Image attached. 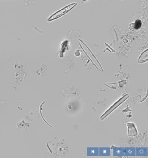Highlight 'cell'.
<instances>
[{
    "instance_id": "cell-1",
    "label": "cell",
    "mask_w": 148,
    "mask_h": 158,
    "mask_svg": "<svg viewBox=\"0 0 148 158\" xmlns=\"http://www.w3.org/2000/svg\"><path fill=\"white\" fill-rule=\"evenodd\" d=\"M128 98V95H127V94H126L125 96H123V97H122L120 99H119L116 103H114L112 106H111V107H110V108L101 117V120H104V119L106 117L108 116L110 114V113L112 112L114 110H115V109L117 108L120 105H121V104H122L123 102H124L125 100H127Z\"/></svg>"
},
{
    "instance_id": "cell-8",
    "label": "cell",
    "mask_w": 148,
    "mask_h": 158,
    "mask_svg": "<svg viewBox=\"0 0 148 158\" xmlns=\"http://www.w3.org/2000/svg\"></svg>"
},
{
    "instance_id": "cell-5",
    "label": "cell",
    "mask_w": 148,
    "mask_h": 158,
    "mask_svg": "<svg viewBox=\"0 0 148 158\" xmlns=\"http://www.w3.org/2000/svg\"><path fill=\"white\" fill-rule=\"evenodd\" d=\"M136 156H148V148L146 147L136 148Z\"/></svg>"
},
{
    "instance_id": "cell-4",
    "label": "cell",
    "mask_w": 148,
    "mask_h": 158,
    "mask_svg": "<svg viewBox=\"0 0 148 158\" xmlns=\"http://www.w3.org/2000/svg\"><path fill=\"white\" fill-rule=\"evenodd\" d=\"M124 156L126 157H131L136 156L135 147H126L124 148Z\"/></svg>"
},
{
    "instance_id": "cell-7",
    "label": "cell",
    "mask_w": 148,
    "mask_h": 158,
    "mask_svg": "<svg viewBox=\"0 0 148 158\" xmlns=\"http://www.w3.org/2000/svg\"><path fill=\"white\" fill-rule=\"evenodd\" d=\"M111 148L106 147V148H100V156H110Z\"/></svg>"
},
{
    "instance_id": "cell-6",
    "label": "cell",
    "mask_w": 148,
    "mask_h": 158,
    "mask_svg": "<svg viewBox=\"0 0 148 158\" xmlns=\"http://www.w3.org/2000/svg\"><path fill=\"white\" fill-rule=\"evenodd\" d=\"M147 61H148V49L144 51L140 55L138 62L139 63H142Z\"/></svg>"
},
{
    "instance_id": "cell-2",
    "label": "cell",
    "mask_w": 148,
    "mask_h": 158,
    "mask_svg": "<svg viewBox=\"0 0 148 158\" xmlns=\"http://www.w3.org/2000/svg\"><path fill=\"white\" fill-rule=\"evenodd\" d=\"M128 127V136H136L138 135V131L136 129V125L132 123H127Z\"/></svg>"
},
{
    "instance_id": "cell-3",
    "label": "cell",
    "mask_w": 148,
    "mask_h": 158,
    "mask_svg": "<svg viewBox=\"0 0 148 158\" xmlns=\"http://www.w3.org/2000/svg\"><path fill=\"white\" fill-rule=\"evenodd\" d=\"M113 156L115 157H121L124 156V148L123 147H112Z\"/></svg>"
},
{
    "instance_id": "cell-9",
    "label": "cell",
    "mask_w": 148,
    "mask_h": 158,
    "mask_svg": "<svg viewBox=\"0 0 148 158\" xmlns=\"http://www.w3.org/2000/svg\"></svg>"
}]
</instances>
